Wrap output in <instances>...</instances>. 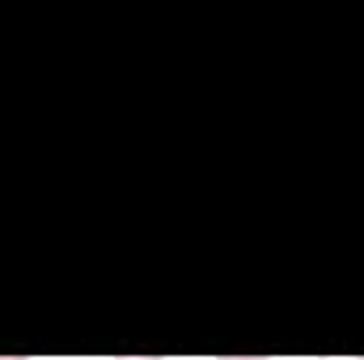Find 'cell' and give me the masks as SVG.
<instances>
[{
    "label": "cell",
    "instance_id": "6da1fadb",
    "mask_svg": "<svg viewBox=\"0 0 364 360\" xmlns=\"http://www.w3.org/2000/svg\"><path fill=\"white\" fill-rule=\"evenodd\" d=\"M220 360H272V356H220Z\"/></svg>",
    "mask_w": 364,
    "mask_h": 360
},
{
    "label": "cell",
    "instance_id": "7a4b0ae2",
    "mask_svg": "<svg viewBox=\"0 0 364 360\" xmlns=\"http://www.w3.org/2000/svg\"><path fill=\"white\" fill-rule=\"evenodd\" d=\"M114 360H161V356H114Z\"/></svg>",
    "mask_w": 364,
    "mask_h": 360
},
{
    "label": "cell",
    "instance_id": "3957f363",
    "mask_svg": "<svg viewBox=\"0 0 364 360\" xmlns=\"http://www.w3.org/2000/svg\"><path fill=\"white\" fill-rule=\"evenodd\" d=\"M318 360H364V356H318Z\"/></svg>",
    "mask_w": 364,
    "mask_h": 360
},
{
    "label": "cell",
    "instance_id": "277c9868",
    "mask_svg": "<svg viewBox=\"0 0 364 360\" xmlns=\"http://www.w3.org/2000/svg\"><path fill=\"white\" fill-rule=\"evenodd\" d=\"M0 360H30V356H0Z\"/></svg>",
    "mask_w": 364,
    "mask_h": 360
}]
</instances>
